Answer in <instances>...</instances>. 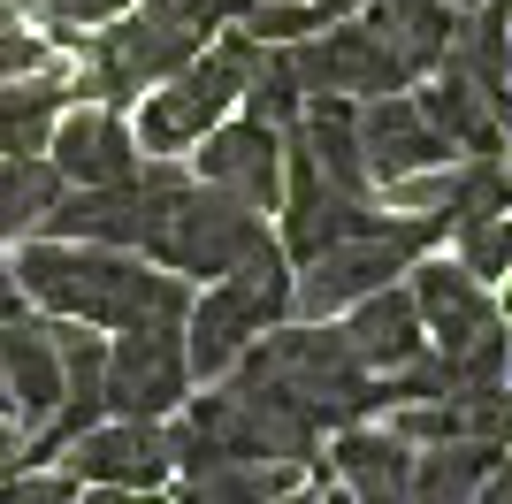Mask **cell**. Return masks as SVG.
Wrapping results in <instances>:
<instances>
[{"label":"cell","instance_id":"1","mask_svg":"<svg viewBox=\"0 0 512 504\" xmlns=\"http://www.w3.org/2000/svg\"><path fill=\"white\" fill-rule=\"evenodd\" d=\"M8 268H16L23 306H46L54 321H92V329H107V336L192 314V275L161 268V260H146V252L69 245V237L39 230Z\"/></svg>","mask_w":512,"mask_h":504},{"label":"cell","instance_id":"2","mask_svg":"<svg viewBox=\"0 0 512 504\" xmlns=\"http://www.w3.org/2000/svg\"><path fill=\"white\" fill-rule=\"evenodd\" d=\"M245 8H253V0H130L115 23L69 39L85 54V62L69 69V92H77V100H100V107H115L123 92H153V84L176 77V69L192 62L222 23L245 16Z\"/></svg>","mask_w":512,"mask_h":504},{"label":"cell","instance_id":"3","mask_svg":"<svg viewBox=\"0 0 512 504\" xmlns=\"http://www.w3.org/2000/svg\"><path fill=\"white\" fill-rule=\"evenodd\" d=\"M436 237H444V214H383L375 230L314 252L306 275H291V314L299 321H329V314H344V306H360L367 291L398 283Z\"/></svg>","mask_w":512,"mask_h":504},{"label":"cell","instance_id":"4","mask_svg":"<svg viewBox=\"0 0 512 504\" xmlns=\"http://www.w3.org/2000/svg\"><path fill=\"white\" fill-rule=\"evenodd\" d=\"M253 54H260V39L253 31H230L222 46H199L192 62L176 69V77H161L146 92V107H138V153H169V161H184V153L207 138L222 115L237 107V92H245V69H253Z\"/></svg>","mask_w":512,"mask_h":504},{"label":"cell","instance_id":"5","mask_svg":"<svg viewBox=\"0 0 512 504\" xmlns=\"http://www.w3.org/2000/svg\"><path fill=\"white\" fill-rule=\"evenodd\" d=\"M268 237V214H253L237 191H222V184H184L169 199V214H161V230H153V245H146V260H161V268H176V275H230L245 252Z\"/></svg>","mask_w":512,"mask_h":504},{"label":"cell","instance_id":"6","mask_svg":"<svg viewBox=\"0 0 512 504\" xmlns=\"http://www.w3.org/2000/svg\"><path fill=\"white\" fill-rule=\"evenodd\" d=\"M192 398V352H184V321H153V329H115L107 336V375L100 405L115 420H169Z\"/></svg>","mask_w":512,"mask_h":504},{"label":"cell","instance_id":"7","mask_svg":"<svg viewBox=\"0 0 512 504\" xmlns=\"http://www.w3.org/2000/svg\"><path fill=\"white\" fill-rule=\"evenodd\" d=\"M291 62H299L306 100H321V92L375 100V92H406L413 84V69L383 46V31L367 16H337V23H321V31H306V39H291Z\"/></svg>","mask_w":512,"mask_h":504},{"label":"cell","instance_id":"8","mask_svg":"<svg viewBox=\"0 0 512 504\" xmlns=\"http://www.w3.org/2000/svg\"><path fill=\"white\" fill-rule=\"evenodd\" d=\"M69 474L77 482H107V489H161L176 474V428L161 420H115L100 413L85 436L69 443Z\"/></svg>","mask_w":512,"mask_h":504},{"label":"cell","instance_id":"9","mask_svg":"<svg viewBox=\"0 0 512 504\" xmlns=\"http://www.w3.org/2000/svg\"><path fill=\"white\" fill-rule=\"evenodd\" d=\"M199 176L237 191L253 214H276L283 207V130L260 123V115H222L199 138Z\"/></svg>","mask_w":512,"mask_h":504},{"label":"cell","instance_id":"10","mask_svg":"<svg viewBox=\"0 0 512 504\" xmlns=\"http://www.w3.org/2000/svg\"><path fill=\"white\" fill-rule=\"evenodd\" d=\"M360 153H367V176H375V184H398V176H421V168L459 161V146L421 115L413 84H406V92H375V100H360Z\"/></svg>","mask_w":512,"mask_h":504},{"label":"cell","instance_id":"11","mask_svg":"<svg viewBox=\"0 0 512 504\" xmlns=\"http://www.w3.org/2000/svg\"><path fill=\"white\" fill-rule=\"evenodd\" d=\"M46 161L62 168V184H123L146 153H138V130H130L115 107L85 100V107H62V115H54Z\"/></svg>","mask_w":512,"mask_h":504},{"label":"cell","instance_id":"12","mask_svg":"<svg viewBox=\"0 0 512 504\" xmlns=\"http://www.w3.org/2000/svg\"><path fill=\"white\" fill-rule=\"evenodd\" d=\"M413 306H421V329H428V344L436 352H459V344H474L482 329H497V298H490V283L482 275H467L459 260H413Z\"/></svg>","mask_w":512,"mask_h":504},{"label":"cell","instance_id":"13","mask_svg":"<svg viewBox=\"0 0 512 504\" xmlns=\"http://www.w3.org/2000/svg\"><path fill=\"white\" fill-rule=\"evenodd\" d=\"M0 375H8V413H16L23 428H39V420L69 398L62 352H54V321L0 314Z\"/></svg>","mask_w":512,"mask_h":504},{"label":"cell","instance_id":"14","mask_svg":"<svg viewBox=\"0 0 512 504\" xmlns=\"http://www.w3.org/2000/svg\"><path fill=\"white\" fill-rule=\"evenodd\" d=\"M329 466L352 489V504H413V443L390 436V428H367V420L337 428Z\"/></svg>","mask_w":512,"mask_h":504},{"label":"cell","instance_id":"15","mask_svg":"<svg viewBox=\"0 0 512 504\" xmlns=\"http://www.w3.org/2000/svg\"><path fill=\"white\" fill-rule=\"evenodd\" d=\"M344 344H352V359H360L367 375H390L398 359H413V352L428 344V329H421V306H413V291L383 283V291H367L360 306H344Z\"/></svg>","mask_w":512,"mask_h":504},{"label":"cell","instance_id":"16","mask_svg":"<svg viewBox=\"0 0 512 504\" xmlns=\"http://www.w3.org/2000/svg\"><path fill=\"white\" fill-rule=\"evenodd\" d=\"M436 69H459L467 84H482V92H512V0H474V8H459L451 16V46Z\"/></svg>","mask_w":512,"mask_h":504},{"label":"cell","instance_id":"17","mask_svg":"<svg viewBox=\"0 0 512 504\" xmlns=\"http://www.w3.org/2000/svg\"><path fill=\"white\" fill-rule=\"evenodd\" d=\"M77 100L69 92V69L46 62L31 69V77H8L0 84V153H46V130H54V115Z\"/></svg>","mask_w":512,"mask_h":504},{"label":"cell","instance_id":"18","mask_svg":"<svg viewBox=\"0 0 512 504\" xmlns=\"http://www.w3.org/2000/svg\"><path fill=\"white\" fill-rule=\"evenodd\" d=\"M505 443L490 436H444V443H421L413 451V504H474L482 474L497 466Z\"/></svg>","mask_w":512,"mask_h":504},{"label":"cell","instance_id":"19","mask_svg":"<svg viewBox=\"0 0 512 504\" xmlns=\"http://www.w3.org/2000/svg\"><path fill=\"white\" fill-rule=\"evenodd\" d=\"M451 16H459L451 0H367V23L383 31V46L413 69V77H428V69L444 62Z\"/></svg>","mask_w":512,"mask_h":504},{"label":"cell","instance_id":"20","mask_svg":"<svg viewBox=\"0 0 512 504\" xmlns=\"http://www.w3.org/2000/svg\"><path fill=\"white\" fill-rule=\"evenodd\" d=\"M291 482H299V466H283V459H214L176 482V504H268Z\"/></svg>","mask_w":512,"mask_h":504},{"label":"cell","instance_id":"21","mask_svg":"<svg viewBox=\"0 0 512 504\" xmlns=\"http://www.w3.org/2000/svg\"><path fill=\"white\" fill-rule=\"evenodd\" d=\"M54 199H62V168L46 153H0V245L31 237Z\"/></svg>","mask_w":512,"mask_h":504},{"label":"cell","instance_id":"22","mask_svg":"<svg viewBox=\"0 0 512 504\" xmlns=\"http://www.w3.org/2000/svg\"><path fill=\"white\" fill-rule=\"evenodd\" d=\"M306 107V84H299V62H291V46H268L260 39L253 69H245V115H260V123L291 130Z\"/></svg>","mask_w":512,"mask_h":504},{"label":"cell","instance_id":"23","mask_svg":"<svg viewBox=\"0 0 512 504\" xmlns=\"http://www.w3.org/2000/svg\"><path fill=\"white\" fill-rule=\"evenodd\" d=\"M444 237H451V260L467 275L505 283V268H512V207L505 214H474V222H459V230H444Z\"/></svg>","mask_w":512,"mask_h":504},{"label":"cell","instance_id":"24","mask_svg":"<svg viewBox=\"0 0 512 504\" xmlns=\"http://www.w3.org/2000/svg\"><path fill=\"white\" fill-rule=\"evenodd\" d=\"M130 0H31V23H39L46 39H85V31H100V23H115Z\"/></svg>","mask_w":512,"mask_h":504},{"label":"cell","instance_id":"25","mask_svg":"<svg viewBox=\"0 0 512 504\" xmlns=\"http://www.w3.org/2000/svg\"><path fill=\"white\" fill-rule=\"evenodd\" d=\"M85 482L69 466H8L0 474V504H77Z\"/></svg>","mask_w":512,"mask_h":504},{"label":"cell","instance_id":"26","mask_svg":"<svg viewBox=\"0 0 512 504\" xmlns=\"http://www.w3.org/2000/svg\"><path fill=\"white\" fill-rule=\"evenodd\" d=\"M54 62V39L46 31H23V23H0V84L8 77H31V69Z\"/></svg>","mask_w":512,"mask_h":504},{"label":"cell","instance_id":"27","mask_svg":"<svg viewBox=\"0 0 512 504\" xmlns=\"http://www.w3.org/2000/svg\"><path fill=\"white\" fill-rule=\"evenodd\" d=\"M474 504H512V451H497V466L482 474V489H474Z\"/></svg>","mask_w":512,"mask_h":504},{"label":"cell","instance_id":"28","mask_svg":"<svg viewBox=\"0 0 512 504\" xmlns=\"http://www.w3.org/2000/svg\"><path fill=\"white\" fill-rule=\"evenodd\" d=\"M77 504H153V489H107V482H85Z\"/></svg>","mask_w":512,"mask_h":504},{"label":"cell","instance_id":"29","mask_svg":"<svg viewBox=\"0 0 512 504\" xmlns=\"http://www.w3.org/2000/svg\"><path fill=\"white\" fill-rule=\"evenodd\" d=\"M8 466H23V428H8V413H0V474Z\"/></svg>","mask_w":512,"mask_h":504},{"label":"cell","instance_id":"30","mask_svg":"<svg viewBox=\"0 0 512 504\" xmlns=\"http://www.w3.org/2000/svg\"><path fill=\"white\" fill-rule=\"evenodd\" d=\"M0 314H23V291H16V268H8V252H0Z\"/></svg>","mask_w":512,"mask_h":504},{"label":"cell","instance_id":"31","mask_svg":"<svg viewBox=\"0 0 512 504\" xmlns=\"http://www.w3.org/2000/svg\"><path fill=\"white\" fill-rule=\"evenodd\" d=\"M268 504H321V489H299V482H291L283 497H268Z\"/></svg>","mask_w":512,"mask_h":504},{"label":"cell","instance_id":"32","mask_svg":"<svg viewBox=\"0 0 512 504\" xmlns=\"http://www.w3.org/2000/svg\"><path fill=\"white\" fill-rule=\"evenodd\" d=\"M497 314H505V321H512V268H505V298H497Z\"/></svg>","mask_w":512,"mask_h":504},{"label":"cell","instance_id":"33","mask_svg":"<svg viewBox=\"0 0 512 504\" xmlns=\"http://www.w3.org/2000/svg\"><path fill=\"white\" fill-rule=\"evenodd\" d=\"M0 413H8V375H0Z\"/></svg>","mask_w":512,"mask_h":504},{"label":"cell","instance_id":"34","mask_svg":"<svg viewBox=\"0 0 512 504\" xmlns=\"http://www.w3.org/2000/svg\"><path fill=\"white\" fill-rule=\"evenodd\" d=\"M451 8H474V0H451Z\"/></svg>","mask_w":512,"mask_h":504},{"label":"cell","instance_id":"35","mask_svg":"<svg viewBox=\"0 0 512 504\" xmlns=\"http://www.w3.org/2000/svg\"><path fill=\"white\" fill-rule=\"evenodd\" d=\"M16 8H31V0H16Z\"/></svg>","mask_w":512,"mask_h":504},{"label":"cell","instance_id":"36","mask_svg":"<svg viewBox=\"0 0 512 504\" xmlns=\"http://www.w3.org/2000/svg\"><path fill=\"white\" fill-rule=\"evenodd\" d=\"M505 344H512V329H505Z\"/></svg>","mask_w":512,"mask_h":504}]
</instances>
